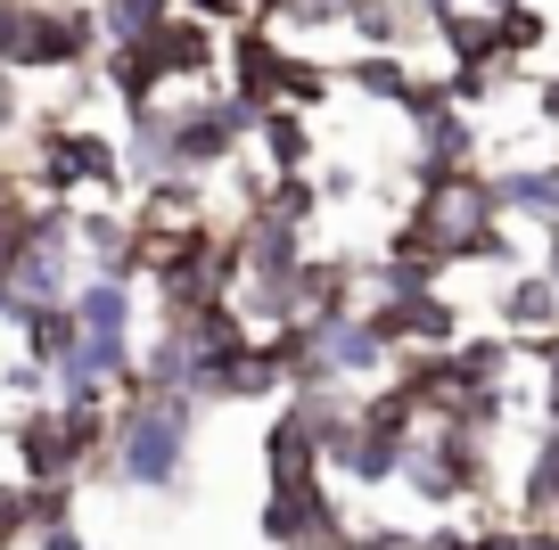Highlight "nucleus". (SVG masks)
<instances>
[{"instance_id":"nucleus-1","label":"nucleus","mask_w":559,"mask_h":550,"mask_svg":"<svg viewBox=\"0 0 559 550\" xmlns=\"http://www.w3.org/2000/svg\"><path fill=\"white\" fill-rule=\"evenodd\" d=\"M198 419H206V395H181V386L123 395L116 403V444H107V485H123V493H181Z\"/></svg>"},{"instance_id":"nucleus-2","label":"nucleus","mask_w":559,"mask_h":550,"mask_svg":"<svg viewBox=\"0 0 559 550\" xmlns=\"http://www.w3.org/2000/svg\"><path fill=\"white\" fill-rule=\"evenodd\" d=\"M255 526H263V542H272V550H288V542H330V534H354V517L337 510L330 468H313V477H272V485H263Z\"/></svg>"},{"instance_id":"nucleus-3","label":"nucleus","mask_w":559,"mask_h":550,"mask_svg":"<svg viewBox=\"0 0 559 550\" xmlns=\"http://www.w3.org/2000/svg\"><path fill=\"white\" fill-rule=\"evenodd\" d=\"M223 91L230 99H247L263 116V107L288 99V41L272 34V25H230V50H223Z\"/></svg>"},{"instance_id":"nucleus-4","label":"nucleus","mask_w":559,"mask_h":550,"mask_svg":"<svg viewBox=\"0 0 559 550\" xmlns=\"http://www.w3.org/2000/svg\"><path fill=\"white\" fill-rule=\"evenodd\" d=\"M493 206H502V223L543 230V239H551V230H559V148L551 156H510V165H493Z\"/></svg>"},{"instance_id":"nucleus-5","label":"nucleus","mask_w":559,"mask_h":550,"mask_svg":"<svg viewBox=\"0 0 559 550\" xmlns=\"http://www.w3.org/2000/svg\"><path fill=\"white\" fill-rule=\"evenodd\" d=\"M493 328L502 337H559V279L543 272V263H526V272H502V288H493Z\"/></svg>"},{"instance_id":"nucleus-6","label":"nucleus","mask_w":559,"mask_h":550,"mask_svg":"<svg viewBox=\"0 0 559 550\" xmlns=\"http://www.w3.org/2000/svg\"><path fill=\"white\" fill-rule=\"evenodd\" d=\"M255 165L263 172H313L321 165V116L313 107H263L255 116Z\"/></svg>"},{"instance_id":"nucleus-7","label":"nucleus","mask_w":559,"mask_h":550,"mask_svg":"<svg viewBox=\"0 0 559 550\" xmlns=\"http://www.w3.org/2000/svg\"><path fill=\"white\" fill-rule=\"evenodd\" d=\"M510 517L559 526V428H535V452L519 461V485H510Z\"/></svg>"},{"instance_id":"nucleus-8","label":"nucleus","mask_w":559,"mask_h":550,"mask_svg":"<svg viewBox=\"0 0 559 550\" xmlns=\"http://www.w3.org/2000/svg\"><path fill=\"white\" fill-rule=\"evenodd\" d=\"M346 91L403 116V107H412V91H419V58H412V50H354V58H346Z\"/></svg>"},{"instance_id":"nucleus-9","label":"nucleus","mask_w":559,"mask_h":550,"mask_svg":"<svg viewBox=\"0 0 559 550\" xmlns=\"http://www.w3.org/2000/svg\"><path fill=\"white\" fill-rule=\"evenodd\" d=\"M437 50H444V67H502V9L461 0L453 17L437 25Z\"/></svg>"},{"instance_id":"nucleus-10","label":"nucleus","mask_w":559,"mask_h":550,"mask_svg":"<svg viewBox=\"0 0 559 550\" xmlns=\"http://www.w3.org/2000/svg\"><path fill=\"white\" fill-rule=\"evenodd\" d=\"M313 468H321V428L288 403V411L263 428V485L272 477H313Z\"/></svg>"},{"instance_id":"nucleus-11","label":"nucleus","mask_w":559,"mask_h":550,"mask_svg":"<svg viewBox=\"0 0 559 550\" xmlns=\"http://www.w3.org/2000/svg\"><path fill=\"white\" fill-rule=\"evenodd\" d=\"M91 9H99V34L107 41H148L181 0H91Z\"/></svg>"},{"instance_id":"nucleus-12","label":"nucleus","mask_w":559,"mask_h":550,"mask_svg":"<svg viewBox=\"0 0 559 550\" xmlns=\"http://www.w3.org/2000/svg\"><path fill=\"white\" fill-rule=\"evenodd\" d=\"M17 132H34V123H25V74L0 67V148H9Z\"/></svg>"},{"instance_id":"nucleus-13","label":"nucleus","mask_w":559,"mask_h":550,"mask_svg":"<svg viewBox=\"0 0 559 550\" xmlns=\"http://www.w3.org/2000/svg\"><path fill=\"white\" fill-rule=\"evenodd\" d=\"M313 181H321V198H330V206L362 198V165H337V156H321V165H313Z\"/></svg>"},{"instance_id":"nucleus-14","label":"nucleus","mask_w":559,"mask_h":550,"mask_svg":"<svg viewBox=\"0 0 559 550\" xmlns=\"http://www.w3.org/2000/svg\"><path fill=\"white\" fill-rule=\"evenodd\" d=\"M181 9H190V17H206V25H223V34L255 17V0H181Z\"/></svg>"},{"instance_id":"nucleus-15","label":"nucleus","mask_w":559,"mask_h":550,"mask_svg":"<svg viewBox=\"0 0 559 550\" xmlns=\"http://www.w3.org/2000/svg\"><path fill=\"white\" fill-rule=\"evenodd\" d=\"M519 550H559V526H519Z\"/></svg>"},{"instance_id":"nucleus-16","label":"nucleus","mask_w":559,"mask_h":550,"mask_svg":"<svg viewBox=\"0 0 559 550\" xmlns=\"http://www.w3.org/2000/svg\"><path fill=\"white\" fill-rule=\"evenodd\" d=\"M543 272L559 279V230H551V239H543Z\"/></svg>"}]
</instances>
